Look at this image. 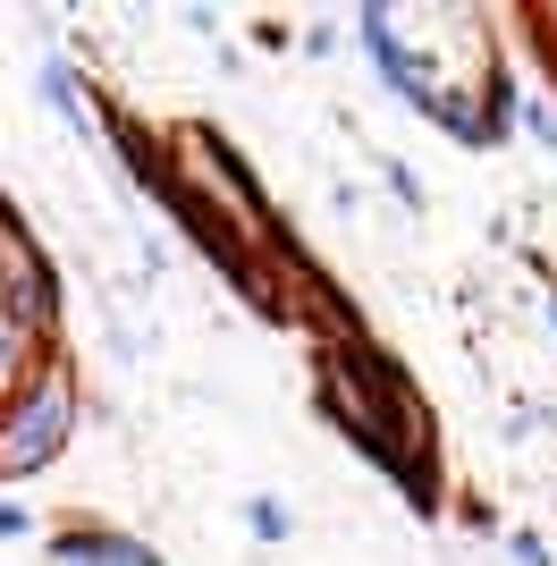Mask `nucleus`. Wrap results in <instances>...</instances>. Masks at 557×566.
I'll return each mask as SVG.
<instances>
[{"label":"nucleus","instance_id":"f257e3e1","mask_svg":"<svg viewBox=\"0 0 557 566\" xmlns=\"http://www.w3.org/2000/svg\"><path fill=\"white\" fill-rule=\"evenodd\" d=\"M69 431H76V380H69V364H51L0 415V473H43L51 457L69 449Z\"/></svg>","mask_w":557,"mask_h":566},{"label":"nucleus","instance_id":"f03ea898","mask_svg":"<svg viewBox=\"0 0 557 566\" xmlns=\"http://www.w3.org/2000/svg\"><path fill=\"white\" fill-rule=\"evenodd\" d=\"M237 516H245V533H254L262 549H278V542H296V516H287V499H271V491H254V499H237Z\"/></svg>","mask_w":557,"mask_h":566},{"label":"nucleus","instance_id":"7ed1b4c3","mask_svg":"<svg viewBox=\"0 0 557 566\" xmlns=\"http://www.w3.org/2000/svg\"><path fill=\"white\" fill-rule=\"evenodd\" d=\"M43 102H51V111H60V118H69L76 136H93V118H85V102H76V76L60 69V60H51V69H43Z\"/></svg>","mask_w":557,"mask_h":566},{"label":"nucleus","instance_id":"20e7f679","mask_svg":"<svg viewBox=\"0 0 557 566\" xmlns=\"http://www.w3.org/2000/svg\"><path fill=\"white\" fill-rule=\"evenodd\" d=\"M524 118H533V136L557 153V102H549V94H533V102H524Z\"/></svg>","mask_w":557,"mask_h":566},{"label":"nucleus","instance_id":"39448f33","mask_svg":"<svg viewBox=\"0 0 557 566\" xmlns=\"http://www.w3.org/2000/svg\"><path fill=\"white\" fill-rule=\"evenodd\" d=\"M380 178H389V187H397V203H422V178H414V169H406V161H380Z\"/></svg>","mask_w":557,"mask_h":566},{"label":"nucleus","instance_id":"423d86ee","mask_svg":"<svg viewBox=\"0 0 557 566\" xmlns=\"http://www.w3.org/2000/svg\"><path fill=\"white\" fill-rule=\"evenodd\" d=\"M507 549H515V566H549V549H540V533H507Z\"/></svg>","mask_w":557,"mask_h":566},{"label":"nucleus","instance_id":"0eeeda50","mask_svg":"<svg viewBox=\"0 0 557 566\" xmlns=\"http://www.w3.org/2000/svg\"><path fill=\"white\" fill-rule=\"evenodd\" d=\"M25 524H34V516H25V507H18V499H0V542H18V533H25Z\"/></svg>","mask_w":557,"mask_h":566},{"label":"nucleus","instance_id":"6e6552de","mask_svg":"<svg viewBox=\"0 0 557 566\" xmlns=\"http://www.w3.org/2000/svg\"><path fill=\"white\" fill-rule=\"evenodd\" d=\"M549 322H557V287H549Z\"/></svg>","mask_w":557,"mask_h":566}]
</instances>
